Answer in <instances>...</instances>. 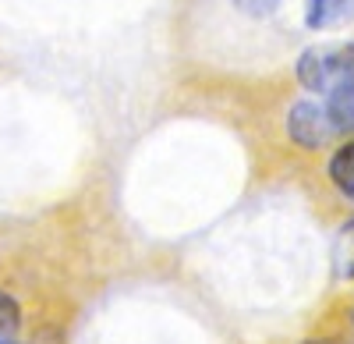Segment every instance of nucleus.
Returning <instances> with one entry per match:
<instances>
[{
  "mask_svg": "<svg viewBox=\"0 0 354 344\" xmlns=\"http://www.w3.org/2000/svg\"><path fill=\"white\" fill-rule=\"evenodd\" d=\"M298 78L308 93L330 96L354 82V46H312L298 61Z\"/></svg>",
  "mask_w": 354,
  "mask_h": 344,
  "instance_id": "f257e3e1",
  "label": "nucleus"
},
{
  "mask_svg": "<svg viewBox=\"0 0 354 344\" xmlns=\"http://www.w3.org/2000/svg\"><path fill=\"white\" fill-rule=\"evenodd\" d=\"M287 135H290L294 146H301V150H322L337 135V125L330 118L326 103L298 100L287 110Z\"/></svg>",
  "mask_w": 354,
  "mask_h": 344,
  "instance_id": "f03ea898",
  "label": "nucleus"
},
{
  "mask_svg": "<svg viewBox=\"0 0 354 344\" xmlns=\"http://www.w3.org/2000/svg\"><path fill=\"white\" fill-rule=\"evenodd\" d=\"M354 18V0H305V21L312 28H337Z\"/></svg>",
  "mask_w": 354,
  "mask_h": 344,
  "instance_id": "7ed1b4c3",
  "label": "nucleus"
},
{
  "mask_svg": "<svg viewBox=\"0 0 354 344\" xmlns=\"http://www.w3.org/2000/svg\"><path fill=\"white\" fill-rule=\"evenodd\" d=\"M330 181L340 195H347L354 203V138L344 142V146L330 156Z\"/></svg>",
  "mask_w": 354,
  "mask_h": 344,
  "instance_id": "20e7f679",
  "label": "nucleus"
},
{
  "mask_svg": "<svg viewBox=\"0 0 354 344\" xmlns=\"http://www.w3.org/2000/svg\"><path fill=\"white\" fill-rule=\"evenodd\" d=\"M333 266H337V277L354 280V220H347L340 231H337V242H333Z\"/></svg>",
  "mask_w": 354,
  "mask_h": 344,
  "instance_id": "39448f33",
  "label": "nucleus"
},
{
  "mask_svg": "<svg viewBox=\"0 0 354 344\" xmlns=\"http://www.w3.org/2000/svg\"><path fill=\"white\" fill-rule=\"evenodd\" d=\"M326 110H330L337 132H354V82L326 96Z\"/></svg>",
  "mask_w": 354,
  "mask_h": 344,
  "instance_id": "423d86ee",
  "label": "nucleus"
},
{
  "mask_svg": "<svg viewBox=\"0 0 354 344\" xmlns=\"http://www.w3.org/2000/svg\"><path fill=\"white\" fill-rule=\"evenodd\" d=\"M18 327H21V305L8 291H0V341L18 334Z\"/></svg>",
  "mask_w": 354,
  "mask_h": 344,
  "instance_id": "0eeeda50",
  "label": "nucleus"
},
{
  "mask_svg": "<svg viewBox=\"0 0 354 344\" xmlns=\"http://www.w3.org/2000/svg\"><path fill=\"white\" fill-rule=\"evenodd\" d=\"M238 4H241L248 15H270V11L280 4V0H238Z\"/></svg>",
  "mask_w": 354,
  "mask_h": 344,
  "instance_id": "6e6552de",
  "label": "nucleus"
},
{
  "mask_svg": "<svg viewBox=\"0 0 354 344\" xmlns=\"http://www.w3.org/2000/svg\"><path fill=\"white\" fill-rule=\"evenodd\" d=\"M305 344H340V341H330V337H322V341H305Z\"/></svg>",
  "mask_w": 354,
  "mask_h": 344,
  "instance_id": "1a4fd4ad",
  "label": "nucleus"
},
{
  "mask_svg": "<svg viewBox=\"0 0 354 344\" xmlns=\"http://www.w3.org/2000/svg\"><path fill=\"white\" fill-rule=\"evenodd\" d=\"M0 344H15V341H0Z\"/></svg>",
  "mask_w": 354,
  "mask_h": 344,
  "instance_id": "9d476101",
  "label": "nucleus"
}]
</instances>
